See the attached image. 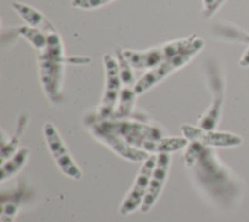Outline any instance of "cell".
Listing matches in <instances>:
<instances>
[{
	"mask_svg": "<svg viewBox=\"0 0 249 222\" xmlns=\"http://www.w3.org/2000/svg\"><path fill=\"white\" fill-rule=\"evenodd\" d=\"M114 0H72L71 6L75 9L89 11L103 7Z\"/></svg>",
	"mask_w": 249,
	"mask_h": 222,
	"instance_id": "cell-19",
	"label": "cell"
},
{
	"mask_svg": "<svg viewBox=\"0 0 249 222\" xmlns=\"http://www.w3.org/2000/svg\"><path fill=\"white\" fill-rule=\"evenodd\" d=\"M170 164L171 154L161 153L157 155V161L149 180L148 190L140 207L142 213L149 212L160 198L168 177Z\"/></svg>",
	"mask_w": 249,
	"mask_h": 222,
	"instance_id": "cell-12",
	"label": "cell"
},
{
	"mask_svg": "<svg viewBox=\"0 0 249 222\" xmlns=\"http://www.w3.org/2000/svg\"><path fill=\"white\" fill-rule=\"evenodd\" d=\"M239 65L241 67H249V48L246 49V51L243 53L239 60Z\"/></svg>",
	"mask_w": 249,
	"mask_h": 222,
	"instance_id": "cell-20",
	"label": "cell"
},
{
	"mask_svg": "<svg viewBox=\"0 0 249 222\" xmlns=\"http://www.w3.org/2000/svg\"><path fill=\"white\" fill-rule=\"evenodd\" d=\"M224 1H225V0H217V1H216V3L214 4V6L212 7V9L210 10V12L207 14V16H206V17H210V16H212V15H213V14H214L218 9H219V7L223 4V2H224Z\"/></svg>",
	"mask_w": 249,
	"mask_h": 222,
	"instance_id": "cell-22",
	"label": "cell"
},
{
	"mask_svg": "<svg viewBox=\"0 0 249 222\" xmlns=\"http://www.w3.org/2000/svg\"><path fill=\"white\" fill-rule=\"evenodd\" d=\"M207 84L211 92V102L198 119L197 126L205 130H215L219 124L225 94V83L218 66L209 63L207 67Z\"/></svg>",
	"mask_w": 249,
	"mask_h": 222,
	"instance_id": "cell-7",
	"label": "cell"
},
{
	"mask_svg": "<svg viewBox=\"0 0 249 222\" xmlns=\"http://www.w3.org/2000/svg\"><path fill=\"white\" fill-rule=\"evenodd\" d=\"M30 155V150L23 146L20 147L15 154L8 158L5 162L1 164L0 172V182L4 183L6 180L11 179L17 173H18L28 161Z\"/></svg>",
	"mask_w": 249,
	"mask_h": 222,
	"instance_id": "cell-15",
	"label": "cell"
},
{
	"mask_svg": "<svg viewBox=\"0 0 249 222\" xmlns=\"http://www.w3.org/2000/svg\"><path fill=\"white\" fill-rule=\"evenodd\" d=\"M182 135L189 142H196L206 147L230 148L242 143V138L234 133L205 130L198 126L184 124L180 128Z\"/></svg>",
	"mask_w": 249,
	"mask_h": 222,
	"instance_id": "cell-11",
	"label": "cell"
},
{
	"mask_svg": "<svg viewBox=\"0 0 249 222\" xmlns=\"http://www.w3.org/2000/svg\"><path fill=\"white\" fill-rule=\"evenodd\" d=\"M196 55V53L193 52L177 55L165 59L156 67L146 71L135 84L136 93L139 95L148 92L168 76L186 66Z\"/></svg>",
	"mask_w": 249,
	"mask_h": 222,
	"instance_id": "cell-9",
	"label": "cell"
},
{
	"mask_svg": "<svg viewBox=\"0 0 249 222\" xmlns=\"http://www.w3.org/2000/svg\"><path fill=\"white\" fill-rule=\"evenodd\" d=\"M16 33L23 37L35 50L38 51V53L43 51L47 46L48 34L41 30L28 25H21L16 28Z\"/></svg>",
	"mask_w": 249,
	"mask_h": 222,
	"instance_id": "cell-17",
	"label": "cell"
},
{
	"mask_svg": "<svg viewBox=\"0 0 249 222\" xmlns=\"http://www.w3.org/2000/svg\"><path fill=\"white\" fill-rule=\"evenodd\" d=\"M28 120H29L28 116L25 113H22L18 120L16 130L11 137H8V136L6 137L4 130L1 131V152H0L1 164L19 149L18 144H19L21 135L23 134L27 127Z\"/></svg>",
	"mask_w": 249,
	"mask_h": 222,
	"instance_id": "cell-14",
	"label": "cell"
},
{
	"mask_svg": "<svg viewBox=\"0 0 249 222\" xmlns=\"http://www.w3.org/2000/svg\"><path fill=\"white\" fill-rule=\"evenodd\" d=\"M156 161L157 155L151 154L149 158L143 162L131 188L121 203L119 213L122 216L129 215L135 212L137 209H140L148 190L149 180L156 165Z\"/></svg>",
	"mask_w": 249,
	"mask_h": 222,
	"instance_id": "cell-10",
	"label": "cell"
},
{
	"mask_svg": "<svg viewBox=\"0 0 249 222\" xmlns=\"http://www.w3.org/2000/svg\"><path fill=\"white\" fill-rule=\"evenodd\" d=\"M217 0H203V13L205 16L210 12Z\"/></svg>",
	"mask_w": 249,
	"mask_h": 222,
	"instance_id": "cell-21",
	"label": "cell"
},
{
	"mask_svg": "<svg viewBox=\"0 0 249 222\" xmlns=\"http://www.w3.org/2000/svg\"><path fill=\"white\" fill-rule=\"evenodd\" d=\"M94 122L103 129L120 135L131 146L150 155L171 154L185 149L189 144V141L184 136H168L163 128L148 121L145 117L107 119Z\"/></svg>",
	"mask_w": 249,
	"mask_h": 222,
	"instance_id": "cell-1",
	"label": "cell"
},
{
	"mask_svg": "<svg viewBox=\"0 0 249 222\" xmlns=\"http://www.w3.org/2000/svg\"><path fill=\"white\" fill-rule=\"evenodd\" d=\"M68 62H71V58L65 56L59 33L56 31L48 34L46 48L38 53V67L43 91L53 104L61 99L64 68Z\"/></svg>",
	"mask_w": 249,
	"mask_h": 222,
	"instance_id": "cell-3",
	"label": "cell"
},
{
	"mask_svg": "<svg viewBox=\"0 0 249 222\" xmlns=\"http://www.w3.org/2000/svg\"><path fill=\"white\" fill-rule=\"evenodd\" d=\"M102 62L105 72L104 90L93 117L89 118L94 121H102L112 118L118 104L122 88L120 70L116 56L110 54H105L102 56Z\"/></svg>",
	"mask_w": 249,
	"mask_h": 222,
	"instance_id": "cell-5",
	"label": "cell"
},
{
	"mask_svg": "<svg viewBox=\"0 0 249 222\" xmlns=\"http://www.w3.org/2000/svg\"><path fill=\"white\" fill-rule=\"evenodd\" d=\"M11 6L28 26L41 30L46 34L57 31L53 23L37 9L20 2H13Z\"/></svg>",
	"mask_w": 249,
	"mask_h": 222,
	"instance_id": "cell-13",
	"label": "cell"
},
{
	"mask_svg": "<svg viewBox=\"0 0 249 222\" xmlns=\"http://www.w3.org/2000/svg\"><path fill=\"white\" fill-rule=\"evenodd\" d=\"M183 158L198 184L213 197H219L222 192L228 191L231 183L229 170L223 166L213 148L189 142L184 149Z\"/></svg>",
	"mask_w": 249,
	"mask_h": 222,
	"instance_id": "cell-2",
	"label": "cell"
},
{
	"mask_svg": "<svg viewBox=\"0 0 249 222\" xmlns=\"http://www.w3.org/2000/svg\"><path fill=\"white\" fill-rule=\"evenodd\" d=\"M204 47V40L196 34L175 39L146 50H122L124 56L134 70H150L174 56L185 53L198 54Z\"/></svg>",
	"mask_w": 249,
	"mask_h": 222,
	"instance_id": "cell-4",
	"label": "cell"
},
{
	"mask_svg": "<svg viewBox=\"0 0 249 222\" xmlns=\"http://www.w3.org/2000/svg\"><path fill=\"white\" fill-rule=\"evenodd\" d=\"M23 192L21 189H15L1 197L0 222H14L22 201Z\"/></svg>",
	"mask_w": 249,
	"mask_h": 222,
	"instance_id": "cell-16",
	"label": "cell"
},
{
	"mask_svg": "<svg viewBox=\"0 0 249 222\" xmlns=\"http://www.w3.org/2000/svg\"><path fill=\"white\" fill-rule=\"evenodd\" d=\"M87 124L89 132L98 142L109 148L124 160L138 163L145 162L149 158L150 154L131 146L123 137L103 129L96 122L88 120Z\"/></svg>",
	"mask_w": 249,
	"mask_h": 222,
	"instance_id": "cell-8",
	"label": "cell"
},
{
	"mask_svg": "<svg viewBox=\"0 0 249 222\" xmlns=\"http://www.w3.org/2000/svg\"><path fill=\"white\" fill-rule=\"evenodd\" d=\"M217 34L222 39L234 43H242L249 45V32L240 29L232 24H223L216 28Z\"/></svg>",
	"mask_w": 249,
	"mask_h": 222,
	"instance_id": "cell-18",
	"label": "cell"
},
{
	"mask_svg": "<svg viewBox=\"0 0 249 222\" xmlns=\"http://www.w3.org/2000/svg\"><path fill=\"white\" fill-rule=\"evenodd\" d=\"M43 134L48 149L61 172L71 179L80 180L83 176L82 170L71 156L56 127L51 122L45 123Z\"/></svg>",
	"mask_w": 249,
	"mask_h": 222,
	"instance_id": "cell-6",
	"label": "cell"
}]
</instances>
